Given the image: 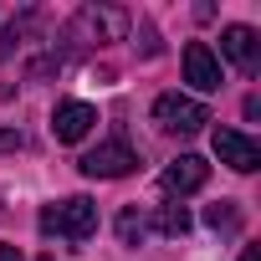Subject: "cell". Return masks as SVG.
Wrapping results in <instances>:
<instances>
[{
  "label": "cell",
  "instance_id": "12",
  "mask_svg": "<svg viewBox=\"0 0 261 261\" xmlns=\"http://www.w3.org/2000/svg\"><path fill=\"white\" fill-rule=\"evenodd\" d=\"M205 225H210V230H236V225H241V215H236V205H230V200H220V205H210V210H205Z\"/></svg>",
  "mask_w": 261,
  "mask_h": 261
},
{
  "label": "cell",
  "instance_id": "15",
  "mask_svg": "<svg viewBox=\"0 0 261 261\" xmlns=\"http://www.w3.org/2000/svg\"><path fill=\"white\" fill-rule=\"evenodd\" d=\"M241 261H261V251H256V246H246V251H241Z\"/></svg>",
  "mask_w": 261,
  "mask_h": 261
},
{
  "label": "cell",
  "instance_id": "3",
  "mask_svg": "<svg viewBox=\"0 0 261 261\" xmlns=\"http://www.w3.org/2000/svg\"><path fill=\"white\" fill-rule=\"evenodd\" d=\"M134 164H139V154L128 149V139H108L77 159V169L87 179H123V174H134Z\"/></svg>",
  "mask_w": 261,
  "mask_h": 261
},
{
  "label": "cell",
  "instance_id": "4",
  "mask_svg": "<svg viewBox=\"0 0 261 261\" xmlns=\"http://www.w3.org/2000/svg\"><path fill=\"white\" fill-rule=\"evenodd\" d=\"M205 179H210V164H205L200 154H179V159L159 174V190H164L169 200H185V195L205 190Z\"/></svg>",
  "mask_w": 261,
  "mask_h": 261
},
{
  "label": "cell",
  "instance_id": "2",
  "mask_svg": "<svg viewBox=\"0 0 261 261\" xmlns=\"http://www.w3.org/2000/svg\"><path fill=\"white\" fill-rule=\"evenodd\" d=\"M154 123L164 128V134H200V128L210 123V108L200 97L164 92V97H154Z\"/></svg>",
  "mask_w": 261,
  "mask_h": 261
},
{
  "label": "cell",
  "instance_id": "10",
  "mask_svg": "<svg viewBox=\"0 0 261 261\" xmlns=\"http://www.w3.org/2000/svg\"><path fill=\"white\" fill-rule=\"evenodd\" d=\"M149 225L164 230V236H185V230H190V210H185V205H159Z\"/></svg>",
  "mask_w": 261,
  "mask_h": 261
},
{
  "label": "cell",
  "instance_id": "11",
  "mask_svg": "<svg viewBox=\"0 0 261 261\" xmlns=\"http://www.w3.org/2000/svg\"><path fill=\"white\" fill-rule=\"evenodd\" d=\"M144 236H149V215H139V210H123L118 215V241L123 246H139Z\"/></svg>",
  "mask_w": 261,
  "mask_h": 261
},
{
  "label": "cell",
  "instance_id": "14",
  "mask_svg": "<svg viewBox=\"0 0 261 261\" xmlns=\"http://www.w3.org/2000/svg\"><path fill=\"white\" fill-rule=\"evenodd\" d=\"M0 261H26V256H21L16 246H0Z\"/></svg>",
  "mask_w": 261,
  "mask_h": 261
},
{
  "label": "cell",
  "instance_id": "5",
  "mask_svg": "<svg viewBox=\"0 0 261 261\" xmlns=\"http://www.w3.org/2000/svg\"><path fill=\"white\" fill-rule=\"evenodd\" d=\"M220 57L236 62L246 77H256V72H261V36H256L251 26H225V31H220Z\"/></svg>",
  "mask_w": 261,
  "mask_h": 261
},
{
  "label": "cell",
  "instance_id": "9",
  "mask_svg": "<svg viewBox=\"0 0 261 261\" xmlns=\"http://www.w3.org/2000/svg\"><path fill=\"white\" fill-rule=\"evenodd\" d=\"M77 31H92V41H118V36L128 31V16H123V11H108V6H102V11L87 6V11L77 16Z\"/></svg>",
  "mask_w": 261,
  "mask_h": 261
},
{
  "label": "cell",
  "instance_id": "7",
  "mask_svg": "<svg viewBox=\"0 0 261 261\" xmlns=\"http://www.w3.org/2000/svg\"><path fill=\"white\" fill-rule=\"evenodd\" d=\"M215 154H220V164H230L236 174H251V169L261 164V149H256V139L236 134V128H215Z\"/></svg>",
  "mask_w": 261,
  "mask_h": 261
},
{
  "label": "cell",
  "instance_id": "8",
  "mask_svg": "<svg viewBox=\"0 0 261 261\" xmlns=\"http://www.w3.org/2000/svg\"><path fill=\"white\" fill-rule=\"evenodd\" d=\"M185 82L195 92H215L220 87V57L205 46V41H190L185 46Z\"/></svg>",
  "mask_w": 261,
  "mask_h": 261
},
{
  "label": "cell",
  "instance_id": "13",
  "mask_svg": "<svg viewBox=\"0 0 261 261\" xmlns=\"http://www.w3.org/2000/svg\"><path fill=\"white\" fill-rule=\"evenodd\" d=\"M21 144H26V139L16 134V128H0V154H11V149H21Z\"/></svg>",
  "mask_w": 261,
  "mask_h": 261
},
{
  "label": "cell",
  "instance_id": "1",
  "mask_svg": "<svg viewBox=\"0 0 261 261\" xmlns=\"http://www.w3.org/2000/svg\"><path fill=\"white\" fill-rule=\"evenodd\" d=\"M36 225H41V236H57V241H72V246H82V241L97 230V205H92L87 195H72V200H57V205H46Z\"/></svg>",
  "mask_w": 261,
  "mask_h": 261
},
{
  "label": "cell",
  "instance_id": "6",
  "mask_svg": "<svg viewBox=\"0 0 261 261\" xmlns=\"http://www.w3.org/2000/svg\"><path fill=\"white\" fill-rule=\"evenodd\" d=\"M92 123H97V108L92 102H57L51 113V139L57 144H77L92 134Z\"/></svg>",
  "mask_w": 261,
  "mask_h": 261
}]
</instances>
